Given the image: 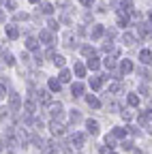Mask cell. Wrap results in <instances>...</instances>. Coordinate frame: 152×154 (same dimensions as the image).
I'll list each match as a JSON object with an SVG mask.
<instances>
[{"label":"cell","instance_id":"obj_1","mask_svg":"<svg viewBox=\"0 0 152 154\" xmlns=\"http://www.w3.org/2000/svg\"><path fill=\"white\" fill-rule=\"evenodd\" d=\"M9 107H11V111H17L22 107V99H20V94H17V92L9 94Z\"/></svg>","mask_w":152,"mask_h":154},{"label":"cell","instance_id":"obj_2","mask_svg":"<svg viewBox=\"0 0 152 154\" xmlns=\"http://www.w3.org/2000/svg\"><path fill=\"white\" fill-rule=\"evenodd\" d=\"M49 113H51V118H54V120H62V116H64L62 105H60V103H54V105L49 107Z\"/></svg>","mask_w":152,"mask_h":154},{"label":"cell","instance_id":"obj_3","mask_svg":"<svg viewBox=\"0 0 152 154\" xmlns=\"http://www.w3.org/2000/svg\"><path fill=\"white\" fill-rule=\"evenodd\" d=\"M139 124H141V126H146V124H152V109H148V111L139 113Z\"/></svg>","mask_w":152,"mask_h":154},{"label":"cell","instance_id":"obj_4","mask_svg":"<svg viewBox=\"0 0 152 154\" xmlns=\"http://www.w3.org/2000/svg\"><path fill=\"white\" fill-rule=\"evenodd\" d=\"M36 99H39V103H43V105H49V92L47 90H39V92H36Z\"/></svg>","mask_w":152,"mask_h":154},{"label":"cell","instance_id":"obj_5","mask_svg":"<svg viewBox=\"0 0 152 154\" xmlns=\"http://www.w3.org/2000/svg\"><path fill=\"white\" fill-rule=\"evenodd\" d=\"M71 141H73V146H75V148H82V146H84V141H86V137H84L82 133H75L73 137H71Z\"/></svg>","mask_w":152,"mask_h":154},{"label":"cell","instance_id":"obj_6","mask_svg":"<svg viewBox=\"0 0 152 154\" xmlns=\"http://www.w3.org/2000/svg\"><path fill=\"white\" fill-rule=\"evenodd\" d=\"M86 126H88V133L90 135H99V122L97 120H88Z\"/></svg>","mask_w":152,"mask_h":154},{"label":"cell","instance_id":"obj_7","mask_svg":"<svg viewBox=\"0 0 152 154\" xmlns=\"http://www.w3.org/2000/svg\"><path fill=\"white\" fill-rule=\"evenodd\" d=\"M49 131H51L54 135H62V133H64V126H62V124H58V120H54V122L49 124Z\"/></svg>","mask_w":152,"mask_h":154},{"label":"cell","instance_id":"obj_8","mask_svg":"<svg viewBox=\"0 0 152 154\" xmlns=\"http://www.w3.org/2000/svg\"><path fill=\"white\" fill-rule=\"evenodd\" d=\"M103 86V75H97V77H92V79H90V88L92 90H99Z\"/></svg>","mask_w":152,"mask_h":154},{"label":"cell","instance_id":"obj_9","mask_svg":"<svg viewBox=\"0 0 152 154\" xmlns=\"http://www.w3.org/2000/svg\"><path fill=\"white\" fill-rule=\"evenodd\" d=\"M139 36H141V38H150V36H152L148 24H141V26H139Z\"/></svg>","mask_w":152,"mask_h":154},{"label":"cell","instance_id":"obj_10","mask_svg":"<svg viewBox=\"0 0 152 154\" xmlns=\"http://www.w3.org/2000/svg\"><path fill=\"white\" fill-rule=\"evenodd\" d=\"M129 24V15H126V11H118V26H126Z\"/></svg>","mask_w":152,"mask_h":154},{"label":"cell","instance_id":"obj_11","mask_svg":"<svg viewBox=\"0 0 152 154\" xmlns=\"http://www.w3.org/2000/svg\"><path fill=\"white\" fill-rule=\"evenodd\" d=\"M7 36L11 38V41H15V38L20 36V30H17L15 26H7Z\"/></svg>","mask_w":152,"mask_h":154},{"label":"cell","instance_id":"obj_12","mask_svg":"<svg viewBox=\"0 0 152 154\" xmlns=\"http://www.w3.org/2000/svg\"><path fill=\"white\" fill-rule=\"evenodd\" d=\"M99 66H101V62L97 60V56L88 58V69H90V71H99Z\"/></svg>","mask_w":152,"mask_h":154},{"label":"cell","instance_id":"obj_13","mask_svg":"<svg viewBox=\"0 0 152 154\" xmlns=\"http://www.w3.org/2000/svg\"><path fill=\"white\" fill-rule=\"evenodd\" d=\"M60 86H62L60 79H54V77L49 79V90H51V92H60Z\"/></svg>","mask_w":152,"mask_h":154},{"label":"cell","instance_id":"obj_14","mask_svg":"<svg viewBox=\"0 0 152 154\" xmlns=\"http://www.w3.org/2000/svg\"><path fill=\"white\" fill-rule=\"evenodd\" d=\"M120 71H122L124 75L131 73V71H133V62H131V60H122V62H120Z\"/></svg>","mask_w":152,"mask_h":154},{"label":"cell","instance_id":"obj_15","mask_svg":"<svg viewBox=\"0 0 152 154\" xmlns=\"http://www.w3.org/2000/svg\"><path fill=\"white\" fill-rule=\"evenodd\" d=\"M150 58H152V54H150L148 49H144V51L139 54V60H141V64H150V62H152Z\"/></svg>","mask_w":152,"mask_h":154},{"label":"cell","instance_id":"obj_16","mask_svg":"<svg viewBox=\"0 0 152 154\" xmlns=\"http://www.w3.org/2000/svg\"><path fill=\"white\" fill-rule=\"evenodd\" d=\"M124 135H126V131H124V128H120V126H116V128L111 131V137H113V139H122Z\"/></svg>","mask_w":152,"mask_h":154},{"label":"cell","instance_id":"obj_17","mask_svg":"<svg viewBox=\"0 0 152 154\" xmlns=\"http://www.w3.org/2000/svg\"><path fill=\"white\" fill-rule=\"evenodd\" d=\"M122 43L124 45H135V36H133L131 32H124L122 34Z\"/></svg>","mask_w":152,"mask_h":154},{"label":"cell","instance_id":"obj_18","mask_svg":"<svg viewBox=\"0 0 152 154\" xmlns=\"http://www.w3.org/2000/svg\"><path fill=\"white\" fill-rule=\"evenodd\" d=\"M26 47H28V49H32V51H36V47H39V43H36V38L28 36V38H26Z\"/></svg>","mask_w":152,"mask_h":154},{"label":"cell","instance_id":"obj_19","mask_svg":"<svg viewBox=\"0 0 152 154\" xmlns=\"http://www.w3.org/2000/svg\"><path fill=\"white\" fill-rule=\"evenodd\" d=\"M71 92H73V96H82V94H84V86H82V84H73Z\"/></svg>","mask_w":152,"mask_h":154},{"label":"cell","instance_id":"obj_20","mask_svg":"<svg viewBox=\"0 0 152 154\" xmlns=\"http://www.w3.org/2000/svg\"><path fill=\"white\" fill-rule=\"evenodd\" d=\"M103 64H105V69H109V71H111L113 66H116V58H113V56H107Z\"/></svg>","mask_w":152,"mask_h":154},{"label":"cell","instance_id":"obj_21","mask_svg":"<svg viewBox=\"0 0 152 154\" xmlns=\"http://www.w3.org/2000/svg\"><path fill=\"white\" fill-rule=\"evenodd\" d=\"M105 30H103V26H94L92 30H90V34H92V38H99L101 34H103Z\"/></svg>","mask_w":152,"mask_h":154},{"label":"cell","instance_id":"obj_22","mask_svg":"<svg viewBox=\"0 0 152 154\" xmlns=\"http://www.w3.org/2000/svg\"><path fill=\"white\" fill-rule=\"evenodd\" d=\"M41 41H45L47 45H51V32L49 30H41Z\"/></svg>","mask_w":152,"mask_h":154},{"label":"cell","instance_id":"obj_23","mask_svg":"<svg viewBox=\"0 0 152 154\" xmlns=\"http://www.w3.org/2000/svg\"><path fill=\"white\" fill-rule=\"evenodd\" d=\"M79 120H82V113H79L77 109H73V111H71V122H73V124H77Z\"/></svg>","mask_w":152,"mask_h":154},{"label":"cell","instance_id":"obj_24","mask_svg":"<svg viewBox=\"0 0 152 154\" xmlns=\"http://www.w3.org/2000/svg\"><path fill=\"white\" fill-rule=\"evenodd\" d=\"M75 75H77V77H84V75H86V66L77 62V64H75Z\"/></svg>","mask_w":152,"mask_h":154},{"label":"cell","instance_id":"obj_25","mask_svg":"<svg viewBox=\"0 0 152 154\" xmlns=\"http://www.w3.org/2000/svg\"><path fill=\"white\" fill-rule=\"evenodd\" d=\"M41 11H43L45 15H51V13H54V7H51L49 2H43V5H41Z\"/></svg>","mask_w":152,"mask_h":154},{"label":"cell","instance_id":"obj_26","mask_svg":"<svg viewBox=\"0 0 152 154\" xmlns=\"http://www.w3.org/2000/svg\"><path fill=\"white\" fill-rule=\"evenodd\" d=\"M82 54H84L86 58H92V56H94V49H92L90 45H84V47H82Z\"/></svg>","mask_w":152,"mask_h":154},{"label":"cell","instance_id":"obj_27","mask_svg":"<svg viewBox=\"0 0 152 154\" xmlns=\"http://www.w3.org/2000/svg\"><path fill=\"white\" fill-rule=\"evenodd\" d=\"M24 109H26V116H32V113H34V103H32V101H26Z\"/></svg>","mask_w":152,"mask_h":154},{"label":"cell","instance_id":"obj_28","mask_svg":"<svg viewBox=\"0 0 152 154\" xmlns=\"http://www.w3.org/2000/svg\"><path fill=\"white\" fill-rule=\"evenodd\" d=\"M60 82H62V84H67V82H71V73H69V71H64V69L60 71Z\"/></svg>","mask_w":152,"mask_h":154},{"label":"cell","instance_id":"obj_29","mask_svg":"<svg viewBox=\"0 0 152 154\" xmlns=\"http://www.w3.org/2000/svg\"><path fill=\"white\" fill-rule=\"evenodd\" d=\"M129 105H131V107H137V105H139V96L129 94Z\"/></svg>","mask_w":152,"mask_h":154},{"label":"cell","instance_id":"obj_30","mask_svg":"<svg viewBox=\"0 0 152 154\" xmlns=\"http://www.w3.org/2000/svg\"><path fill=\"white\" fill-rule=\"evenodd\" d=\"M86 101H88V105H90V107H99V105H101V103H99V99H97V96H92V94L88 96Z\"/></svg>","mask_w":152,"mask_h":154},{"label":"cell","instance_id":"obj_31","mask_svg":"<svg viewBox=\"0 0 152 154\" xmlns=\"http://www.w3.org/2000/svg\"><path fill=\"white\" fill-rule=\"evenodd\" d=\"M2 60H5L9 66H13V64H15V58H13L11 54H5V56H2Z\"/></svg>","mask_w":152,"mask_h":154},{"label":"cell","instance_id":"obj_32","mask_svg":"<svg viewBox=\"0 0 152 154\" xmlns=\"http://www.w3.org/2000/svg\"><path fill=\"white\" fill-rule=\"evenodd\" d=\"M133 9V0H122V11H131Z\"/></svg>","mask_w":152,"mask_h":154},{"label":"cell","instance_id":"obj_33","mask_svg":"<svg viewBox=\"0 0 152 154\" xmlns=\"http://www.w3.org/2000/svg\"><path fill=\"white\" fill-rule=\"evenodd\" d=\"M54 62H56V66H58V69H62V66H64V58H62V56H56Z\"/></svg>","mask_w":152,"mask_h":154},{"label":"cell","instance_id":"obj_34","mask_svg":"<svg viewBox=\"0 0 152 154\" xmlns=\"http://www.w3.org/2000/svg\"><path fill=\"white\" fill-rule=\"evenodd\" d=\"M120 146H122V150H133V141H131V139H124Z\"/></svg>","mask_w":152,"mask_h":154},{"label":"cell","instance_id":"obj_35","mask_svg":"<svg viewBox=\"0 0 152 154\" xmlns=\"http://www.w3.org/2000/svg\"><path fill=\"white\" fill-rule=\"evenodd\" d=\"M120 92V84H111L109 86V94H118Z\"/></svg>","mask_w":152,"mask_h":154},{"label":"cell","instance_id":"obj_36","mask_svg":"<svg viewBox=\"0 0 152 154\" xmlns=\"http://www.w3.org/2000/svg\"><path fill=\"white\" fill-rule=\"evenodd\" d=\"M137 73H139V75L144 77V79H150V73H148V69H144V66H141V69H139Z\"/></svg>","mask_w":152,"mask_h":154},{"label":"cell","instance_id":"obj_37","mask_svg":"<svg viewBox=\"0 0 152 154\" xmlns=\"http://www.w3.org/2000/svg\"><path fill=\"white\" fill-rule=\"evenodd\" d=\"M15 19H17V22H26L28 15H26V13H15Z\"/></svg>","mask_w":152,"mask_h":154},{"label":"cell","instance_id":"obj_38","mask_svg":"<svg viewBox=\"0 0 152 154\" xmlns=\"http://www.w3.org/2000/svg\"><path fill=\"white\" fill-rule=\"evenodd\" d=\"M47 26H49V30H58V22H54V19H49Z\"/></svg>","mask_w":152,"mask_h":154},{"label":"cell","instance_id":"obj_39","mask_svg":"<svg viewBox=\"0 0 152 154\" xmlns=\"http://www.w3.org/2000/svg\"><path fill=\"white\" fill-rule=\"evenodd\" d=\"M126 131H129L131 135H139V128H137V126H126Z\"/></svg>","mask_w":152,"mask_h":154},{"label":"cell","instance_id":"obj_40","mask_svg":"<svg viewBox=\"0 0 152 154\" xmlns=\"http://www.w3.org/2000/svg\"><path fill=\"white\" fill-rule=\"evenodd\" d=\"M99 152H101V154H111V148H107V146H101V148H99Z\"/></svg>","mask_w":152,"mask_h":154},{"label":"cell","instance_id":"obj_41","mask_svg":"<svg viewBox=\"0 0 152 154\" xmlns=\"http://www.w3.org/2000/svg\"><path fill=\"white\" fill-rule=\"evenodd\" d=\"M122 118H124V120H131V118H133V113H131L129 109H124V111H122Z\"/></svg>","mask_w":152,"mask_h":154},{"label":"cell","instance_id":"obj_42","mask_svg":"<svg viewBox=\"0 0 152 154\" xmlns=\"http://www.w3.org/2000/svg\"><path fill=\"white\" fill-rule=\"evenodd\" d=\"M45 58H51V60H54V58H56V51H54V49H47V51H45Z\"/></svg>","mask_w":152,"mask_h":154},{"label":"cell","instance_id":"obj_43","mask_svg":"<svg viewBox=\"0 0 152 154\" xmlns=\"http://www.w3.org/2000/svg\"><path fill=\"white\" fill-rule=\"evenodd\" d=\"M7 7H9V11H13L15 9V0H7Z\"/></svg>","mask_w":152,"mask_h":154},{"label":"cell","instance_id":"obj_44","mask_svg":"<svg viewBox=\"0 0 152 154\" xmlns=\"http://www.w3.org/2000/svg\"><path fill=\"white\" fill-rule=\"evenodd\" d=\"M79 2H82L84 7H92V2H94V0H79Z\"/></svg>","mask_w":152,"mask_h":154},{"label":"cell","instance_id":"obj_45","mask_svg":"<svg viewBox=\"0 0 152 154\" xmlns=\"http://www.w3.org/2000/svg\"><path fill=\"white\" fill-rule=\"evenodd\" d=\"M5 94H7V90H5V86L0 84V99H5Z\"/></svg>","mask_w":152,"mask_h":154},{"label":"cell","instance_id":"obj_46","mask_svg":"<svg viewBox=\"0 0 152 154\" xmlns=\"http://www.w3.org/2000/svg\"><path fill=\"white\" fill-rule=\"evenodd\" d=\"M62 154H73V148H64V150H62Z\"/></svg>","mask_w":152,"mask_h":154},{"label":"cell","instance_id":"obj_47","mask_svg":"<svg viewBox=\"0 0 152 154\" xmlns=\"http://www.w3.org/2000/svg\"><path fill=\"white\" fill-rule=\"evenodd\" d=\"M133 154H144V152L141 150H133Z\"/></svg>","mask_w":152,"mask_h":154},{"label":"cell","instance_id":"obj_48","mask_svg":"<svg viewBox=\"0 0 152 154\" xmlns=\"http://www.w3.org/2000/svg\"><path fill=\"white\" fill-rule=\"evenodd\" d=\"M148 131H150V135H152V124H150V126H148Z\"/></svg>","mask_w":152,"mask_h":154},{"label":"cell","instance_id":"obj_49","mask_svg":"<svg viewBox=\"0 0 152 154\" xmlns=\"http://www.w3.org/2000/svg\"><path fill=\"white\" fill-rule=\"evenodd\" d=\"M0 148H5V143H2V139H0Z\"/></svg>","mask_w":152,"mask_h":154},{"label":"cell","instance_id":"obj_50","mask_svg":"<svg viewBox=\"0 0 152 154\" xmlns=\"http://www.w3.org/2000/svg\"><path fill=\"white\" fill-rule=\"evenodd\" d=\"M30 2H34V5H36V2H39V0H30Z\"/></svg>","mask_w":152,"mask_h":154},{"label":"cell","instance_id":"obj_51","mask_svg":"<svg viewBox=\"0 0 152 154\" xmlns=\"http://www.w3.org/2000/svg\"><path fill=\"white\" fill-rule=\"evenodd\" d=\"M150 24H152V13H150Z\"/></svg>","mask_w":152,"mask_h":154},{"label":"cell","instance_id":"obj_52","mask_svg":"<svg viewBox=\"0 0 152 154\" xmlns=\"http://www.w3.org/2000/svg\"><path fill=\"white\" fill-rule=\"evenodd\" d=\"M47 154H56V152H51V150H49V152H47Z\"/></svg>","mask_w":152,"mask_h":154}]
</instances>
